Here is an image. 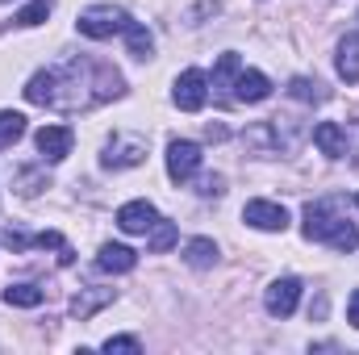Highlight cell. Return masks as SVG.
Here are the masks:
<instances>
[{
  "label": "cell",
  "mask_w": 359,
  "mask_h": 355,
  "mask_svg": "<svg viewBox=\"0 0 359 355\" xmlns=\"http://www.w3.org/2000/svg\"><path fill=\"white\" fill-rule=\"evenodd\" d=\"M222 188H226V180L222 176H205L201 180V192H205V196H213V192H222Z\"/></svg>",
  "instance_id": "cell-28"
},
{
  "label": "cell",
  "mask_w": 359,
  "mask_h": 355,
  "mask_svg": "<svg viewBox=\"0 0 359 355\" xmlns=\"http://www.w3.org/2000/svg\"><path fill=\"white\" fill-rule=\"evenodd\" d=\"M25 100L29 105H59V72H38L25 84Z\"/></svg>",
  "instance_id": "cell-12"
},
{
  "label": "cell",
  "mask_w": 359,
  "mask_h": 355,
  "mask_svg": "<svg viewBox=\"0 0 359 355\" xmlns=\"http://www.w3.org/2000/svg\"><path fill=\"white\" fill-rule=\"evenodd\" d=\"M104 351H142V343L130 335H117V339H104Z\"/></svg>",
  "instance_id": "cell-25"
},
{
  "label": "cell",
  "mask_w": 359,
  "mask_h": 355,
  "mask_svg": "<svg viewBox=\"0 0 359 355\" xmlns=\"http://www.w3.org/2000/svg\"><path fill=\"white\" fill-rule=\"evenodd\" d=\"M313 142H318V151L326 159H343L347 155V134H343L339 121H318L313 126Z\"/></svg>",
  "instance_id": "cell-11"
},
{
  "label": "cell",
  "mask_w": 359,
  "mask_h": 355,
  "mask_svg": "<svg viewBox=\"0 0 359 355\" xmlns=\"http://www.w3.org/2000/svg\"><path fill=\"white\" fill-rule=\"evenodd\" d=\"M288 92H292L297 100H318V96H322V92H318V84H309L305 76H297V80L288 84Z\"/></svg>",
  "instance_id": "cell-23"
},
{
  "label": "cell",
  "mask_w": 359,
  "mask_h": 355,
  "mask_svg": "<svg viewBox=\"0 0 359 355\" xmlns=\"http://www.w3.org/2000/svg\"><path fill=\"white\" fill-rule=\"evenodd\" d=\"M196 168H201V147L188 142V138H176L168 147V176L176 180V184H184V180L196 176Z\"/></svg>",
  "instance_id": "cell-5"
},
{
  "label": "cell",
  "mask_w": 359,
  "mask_h": 355,
  "mask_svg": "<svg viewBox=\"0 0 359 355\" xmlns=\"http://www.w3.org/2000/svg\"><path fill=\"white\" fill-rule=\"evenodd\" d=\"M347 322H351V326L359 330V288L351 293V301H347Z\"/></svg>",
  "instance_id": "cell-29"
},
{
  "label": "cell",
  "mask_w": 359,
  "mask_h": 355,
  "mask_svg": "<svg viewBox=\"0 0 359 355\" xmlns=\"http://www.w3.org/2000/svg\"><path fill=\"white\" fill-rule=\"evenodd\" d=\"M334 67H339V76H343L347 84H359V34H347V38L339 42Z\"/></svg>",
  "instance_id": "cell-14"
},
{
  "label": "cell",
  "mask_w": 359,
  "mask_h": 355,
  "mask_svg": "<svg viewBox=\"0 0 359 355\" xmlns=\"http://www.w3.org/2000/svg\"><path fill=\"white\" fill-rule=\"evenodd\" d=\"M46 17H50V0H29V4L17 13V25H25V29H29V25H42Z\"/></svg>",
  "instance_id": "cell-22"
},
{
  "label": "cell",
  "mask_w": 359,
  "mask_h": 355,
  "mask_svg": "<svg viewBox=\"0 0 359 355\" xmlns=\"http://www.w3.org/2000/svg\"><path fill=\"white\" fill-rule=\"evenodd\" d=\"M42 297H46V293H42L38 284H8V288H4V301L17 305V309H34V305H42Z\"/></svg>",
  "instance_id": "cell-17"
},
{
  "label": "cell",
  "mask_w": 359,
  "mask_h": 355,
  "mask_svg": "<svg viewBox=\"0 0 359 355\" xmlns=\"http://www.w3.org/2000/svg\"><path fill=\"white\" fill-rule=\"evenodd\" d=\"M126 25H130V13L117 4H92L76 17V29L84 38H113V34H126Z\"/></svg>",
  "instance_id": "cell-2"
},
{
  "label": "cell",
  "mask_w": 359,
  "mask_h": 355,
  "mask_svg": "<svg viewBox=\"0 0 359 355\" xmlns=\"http://www.w3.org/2000/svg\"><path fill=\"white\" fill-rule=\"evenodd\" d=\"M271 96V80L264 72H238V80H234V100H243V105H259V100H268Z\"/></svg>",
  "instance_id": "cell-10"
},
{
  "label": "cell",
  "mask_w": 359,
  "mask_h": 355,
  "mask_svg": "<svg viewBox=\"0 0 359 355\" xmlns=\"http://www.w3.org/2000/svg\"><path fill=\"white\" fill-rule=\"evenodd\" d=\"M355 21H359V17H355Z\"/></svg>",
  "instance_id": "cell-31"
},
{
  "label": "cell",
  "mask_w": 359,
  "mask_h": 355,
  "mask_svg": "<svg viewBox=\"0 0 359 355\" xmlns=\"http://www.w3.org/2000/svg\"><path fill=\"white\" fill-rule=\"evenodd\" d=\"M126 42H130V55H134V59H151V51H155L151 29H147V25H138V21H130V25H126Z\"/></svg>",
  "instance_id": "cell-16"
},
{
  "label": "cell",
  "mask_w": 359,
  "mask_h": 355,
  "mask_svg": "<svg viewBox=\"0 0 359 355\" xmlns=\"http://www.w3.org/2000/svg\"><path fill=\"white\" fill-rule=\"evenodd\" d=\"M147 155V138L138 134H117L109 142V155H104V168H138Z\"/></svg>",
  "instance_id": "cell-7"
},
{
  "label": "cell",
  "mask_w": 359,
  "mask_h": 355,
  "mask_svg": "<svg viewBox=\"0 0 359 355\" xmlns=\"http://www.w3.org/2000/svg\"><path fill=\"white\" fill-rule=\"evenodd\" d=\"M21 134H25V117H21V113H13V109H4V113H0V151H4V147H13Z\"/></svg>",
  "instance_id": "cell-19"
},
{
  "label": "cell",
  "mask_w": 359,
  "mask_h": 355,
  "mask_svg": "<svg viewBox=\"0 0 359 355\" xmlns=\"http://www.w3.org/2000/svg\"><path fill=\"white\" fill-rule=\"evenodd\" d=\"M34 247H67V243H63V234H55V230H42V234L34 239Z\"/></svg>",
  "instance_id": "cell-27"
},
{
  "label": "cell",
  "mask_w": 359,
  "mask_h": 355,
  "mask_svg": "<svg viewBox=\"0 0 359 355\" xmlns=\"http://www.w3.org/2000/svg\"><path fill=\"white\" fill-rule=\"evenodd\" d=\"M109 301H113L109 288H100V293H84V297L72 301V314H76V318H92V314H96L100 305H109Z\"/></svg>",
  "instance_id": "cell-21"
},
{
  "label": "cell",
  "mask_w": 359,
  "mask_h": 355,
  "mask_svg": "<svg viewBox=\"0 0 359 355\" xmlns=\"http://www.w3.org/2000/svg\"><path fill=\"white\" fill-rule=\"evenodd\" d=\"M4 243H8L13 251H25V247H34V239H29V234H21L17 226H8V230H4Z\"/></svg>",
  "instance_id": "cell-26"
},
{
  "label": "cell",
  "mask_w": 359,
  "mask_h": 355,
  "mask_svg": "<svg viewBox=\"0 0 359 355\" xmlns=\"http://www.w3.org/2000/svg\"><path fill=\"white\" fill-rule=\"evenodd\" d=\"M155 205L151 201H130V205H121L117 209V226L126 230V234H147L151 226H155Z\"/></svg>",
  "instance_id": "cell-9"
},
{
  "label": "cell",
  "mask_w": 359,
  "mask_h": 355,
  "mask_svg": "<svg viewBox=\"0 0 359 355\" xmlns=\"http://www.w3.org/2000/svg\"><path fill=\"white\" fill-rule=\"evenodd\" d=\"M0 4H4V0H0Z\"/></svg>",
  "instance_id": "cell-30"
},
{
  "label": "cell",
  "mask_w": 359,
  "mask_h": 355,
  "mask_svg": "<svg viewBox=\"0 0 359 355\" xmlns=\"http://www.w3.org/2000/svg\"><path fill=\"white\" fill-rule=\"evenodd\" d=\"M34 142H38V155H42V159L59 163V159H67V155H72L76 134H72L67 126H42V130L34 134Z\"/></svg>",
  "instance_id": "cell-6"
},
{
  "label": "cell",
  "mask_w": 359,
  "mask_h": 355,
  "mask_svg": "<svg viewBox=\"0 0 359 355\" xmlns=\"http://www.w3.org/2000/svg\"><path fill=\"white\" fill-rule=\"evenodd\" d=\"M305 239L326 243V247H334V251H355L359 247V230L343 217V213H334L330 201L305 205Z\"/></svg>",
  "instance_id": "cell-1"
},
{
  "label": "cell",
  "mask_w": 359,
  "mask_h": 355,
  "mask_svg": "<svg viewBox=\"0 0 359 355\" xmlns=\"http://www.w3.org/2000/svg\"><path fill=\"white\" fill-rule=\"evenodd\" d=\"M184 264L188 267H213L217 264V243L213 239H192L184 247Z\"/></svg>",
  "instance_id": "cell-15"
},
{
  "label": "cell",
  "mask_w": 359,
  "mask_h": 355,
  "mask_svg": "<svg viewBox=\"0 0 359 355\" xmlns=\"http://www.w3.org/2000/svg\"><path fill=\"white\" fill-rule=\"evenodd\" d=\"M297 305H301V280H297V276L271 280L268 293H264V309H268L271 318H292Z\"/></svg>",
  "instance_id": "cell-3"
},
{
  "label": "cell",
  "mask_w": 359,
  "mask_h": 355,
  "mask_svg": "<svg viewBox=\"0 0 359 355\" xmlns=\"http://www.w3.org/2000/svg\"><path fill=\"white\" fill-rule=\"evenodd\" d=\"M243 222L255 230H284L288 226V209L276 201H247L243 205Z\"/></svg>",
  "instance_id": "cell-8"
},
{
  "label": "cell",
  "mask_w": 359,
  "mask_h": 355,
  "mask_svg": "<svg viewBox=\"0 0 359 355\" xmlns=\"http://www.w3.org/2000/svg\"><path fill=\"white\" fill-rule=\"evenodd\" d=\"M355 201H359V196H355Z\"/></svg>",
  "instance_id": "cell-32"
},
{
  "label": "cell",
  "mask_w": 359,
  "mask_h": 355,
  "mask_svg": "<svg viewBox=\"0 0 359 355\" xmlns=\"http://www.w3.org/2000/svg\"><path fill=\"white\" fill-rule=\"evenodd\" d=\"M176 105L184 113H201L205 109V100H209V80H205V72H196V67H188V72H180L176 76Z\"/></svg>",
  "instance_id": "cell-4"
},
{
  "label": "cell",
  "mask_w": 359,
  "mask_h": 355,
  "mask_svg": "<svg viewBox=\"0 0 359 355\" xmlns=\"http://www.w3.org/2000/svg\"><path fill=\"white\" fill-rule=\"evenodd\" d=\"M176 243V222H168V217H155V226H151V239H147V247L155 251V255H163L168 247Z\"/></svg>",
  "instance_id": "cell-18"
},
{
  "label": "cell",
  "mask_w": 359,
  "mask_h": 355,
  "mask_svg": "<svg viewBox=\"0 0 359 355\" xmlns=\"http://www.w3.org/2000/svg\"><path fill=\"white\" fill-rule=\"evenodd\" d=\"M238 72H243V63H238V55H234V51H226V55L217 59V72H213V84H217V88H230V84L238 80Z\"/></svg>",
  "instance_id": "cell-20"
},
{
  "label": "cell",
  "mask_w": 359,
  "mask_h": 355,
  "mask_svg": "<svg viewBox=\"0 0 359 355\" xmlns=\"http://www.w3.org/2000/svg\"><path fill=\"white\" fill-rule=\"evenodd\" d=\"M17 184H21V188H17L21 196H34L38 188H46V180L38 176V172H21V176H17Z\"/></svg>",
  "instance_id": "cell-24"
},
{
  "label": "cell",
  "mask_w": 359,
  "mask_h": 355,
  "mask_svg": "<svg viewBox=\"0 0 359 355\" xmlns=\"http://www.w3.org/2000/svg\"><path fill=\"white\" fill-rule=\"evenodd\" d=\"M134 264H138V255L130 251V247H121V243H104L100 247V255H96V267L100 272H134Z\"/></svg>",
  "instance_id": "cell-13"
}]
</instances>
